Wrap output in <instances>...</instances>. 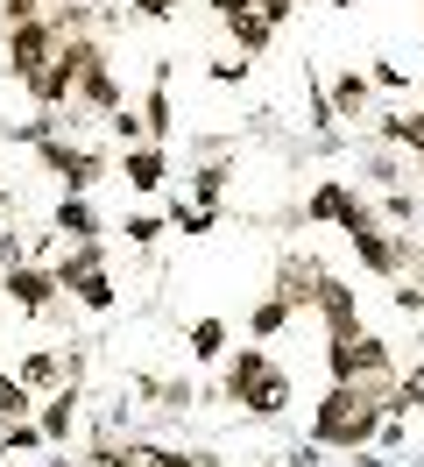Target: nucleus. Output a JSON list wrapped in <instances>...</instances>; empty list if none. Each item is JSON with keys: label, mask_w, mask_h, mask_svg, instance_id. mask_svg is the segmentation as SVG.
<instances>
[{"label": "nucleus", "mask_w": 424, "mask_h": 467, "mask_svg": "<svg viewBox=\"0 0 424 467\" xmlns=\"http://www.w3.org/2000/svg\"><path fill=\"white\" fill-rule=\"evenodd\" d=\"M50 269H57V284H64V297L78 312H92V319H107L113 305H120V291H113V276H107V241H71Z\"/></svg>", "instance_id": "obj_1"}, {"label": "nucleus", "mask_w": 424, "mask_h": 467, "mask_svg": "<svg viewBox=\"0 0 424 467\" xmlns=\"http://www.w3.org/2000/svg\"><path fill=\"white\" fill-rule=\"evenodd\" d=\"M64 50V29H57L50 15H36V22H22V29H7L0 36V71L15 78V86H36L43 71H50V57Z\"/></svg>", "instance_id": "obj_2"}, {"label": "nucleus", "mask_w": 424, "mask_h": 467, "mask_svg": "<svg viewBox=\"0 0 424 467\" xmlns=\"http://www.w3.org/2000/svg\"><path fill=\"white\" fill-rule=\"evenodd\" d=\"M36 163H43V171H50L57 184H64V192H85V199H92V184H99V177L113 171V163H107V149L71 142V135H50V142L36 149Z\"/></svg>", "instance_id": "obj_3"}, {"label": "nucleus", "mask_w": 424, "mask_h": 467, "mask_svg": "<svg viewBox=\"0 0 424 467\" xmlns=\"http://www.w3.org/2000/svg\"><path fill=\"white\" fill-rule=\"evenodd\" d=\"M0 291H7V305H15L22 319H50L57 305H64V284H57L50 263H15V269H0Z\"/></svg>", "instance_id": "obj_4"}, {"label": "nucleus", "mask_w": 424, "mask_h": 467, "mask_svg": "<svg viewBox=\"0 0 424 467\" xmlns=\"http://www.w3.org/2000/svg\"><path fill=\"white\" fill-rule=\"evenodd\" d=\"M311 312L326 319V340H354V333H367L354 284H346V276H333V269H318V305H311Z\"/></svg>", "instance_id": "obj_5"}, {"label": "nucleus", "mask_w": 424, "mask_h": 467, "mask_svg": "<svg viewBox=\"0 0 424 467\" xmlns=\"http://www.w3.org/2000/svg\"><path fill=\"white\" fill-rule=\"evenodd\" d=\"M128 107V92H120V78H113V57H107V43L92 50V64H85V78H78V107L71 114H99V120H113Z\"/></svg>", "instance_id": "obj_6"}, {"label": "nucleus", "mask_w": 424, "mask_h": 467, "mask_svg": "<svg viewBox=\"0 0 424 467\" xmlns=\"http://www.w3.org/2000/svg\"><path fill=\"white\" fill-rule=\"evenodd\" d=\"M212 15H220V29L241 43V57H262V50L276 43V29L262 22V0H212Z\"/></svg>", "instance_id": "obj_7"}, {"label": "nucleus", "mask_w": 424, "mask_h": 467, "mask_svg": "<svg viewBox=\"0 0 424 467\" xmlns=\"http://www.w3.org/2000/svg\"><path fill=\"white\" fill-rule=\"evenodd\" d=\"M113 171H120L128 192L156 199V192L170 184V156H163V142H135V149H120V156H113Z\"/></svg>", "instance_id": "obj_8"}, {"label": "nucleus", "mask_w": 424, "mask_h": 467, "mask_svg": "<svg viewBox=\"0 0 424 467\" xmlns=\"http://www.w3.org/2000/svg\"><path fill=\"white\" fill-rule=\"evenodd\" d=\"M78 404H85V376H71L64 389H50V397L36 404V425H43L50 446H71V432H78Z\"/></svg>", "instance_id": "obj_9"}, {"label": "nucleus", "mask_w": 424, "mask_h": 467, "mask_svg": "<svg viewBox=\"0 0 424 467\" xmlns=\"http://www.w3.org/2000/svg\"><path fill=\"white\" fill-rule=\"evenodd\" d=\"M354 199H361V192H354L346 177H318V184H311V199L297 205V227H339V220L354 213Z\"/></svg>", "instance_id": "obj_10"}, {"label": "nucleus", "mask_w": 424, "mask_h": 467, "mask_svg": "<svg viewBox=\"0 0 424 467\" xmlns=\"http://www.w3.org/2000/svg\"><path fill=\"white\" fill-rule=\"evenodd\" d=\"M50 234L71 248V241H99L107 227H99V205L85 199V192H64V199L50 205Z\"/></svg>", "instance_id": "obj_11"}, {"label": "nucleus", "mask_w": 424, "mask_h": 467, "mask_svg": "<svg viewBox=\"0 0 424 467\" xmlns=\"http://www.w3.org/2000/svg\"><path fill=\"white\" fill-rule=\"evenodd\" d=\"M326 99H333V120H367V107H375V78H367L361 64H346V71L326 78Z\"/></svg>", "instance_id": "obj_12"}, {"label": "nucleus", "mask_w": 424, "mask_h": 467, "mask_svg": "<svg viewBox=\"0 0 424 467\" xmlns=\"http://www.w3.org/2000/svg\"><path fill=\"white\" fill-rule=\"evenodd\" d=\"M269 368H276V361L262 354V340H254V348H233V354L220 361V397H226V404H241V397H248V389L269 376Z\"/></svg>", "instance_id": "obj_13"}, {"label": "nucleus", "mask_w": 424, "mask_h": 467, "mask_svg": "<svg viewBox=\"0 0 424 467\" xmlns=\"http://www.w3.org/2000/svg\"><path fill=\"white\" fill-rule=\"evenodd\" d=\"M276 297L290 312H311V305H318V263H311V255H283L276 263Z\"/></svg>", "instance_id": "obj_14"}, {"label": "nucleus", "mask_w": 424, "mask_h": 467, "mask_svg": "<svg viewBox=\"0 0 424 467\" xmlns=\"http://www.w3.org/2000/svg\"><path fill=\"white\" fill-rule=\"evenodd\" d=\"M15 376H22L36 397H50V389L71 382V361H64V348H28L22 361H15Z\"/></svg>", "instance_id": "obj_15"}, {"label": "nucleus", "mask_w": 424, "mask_h": 467, "mask_svg": "<svg viewBox=\"0 0 424 467\" xmlns=\"http://www.w3.org/2000/svg\"><path fill=\"white\" fill-rule=\"evenodd\" d=\"M226 192H233V163H226V156H212V163H198V171L184 177V205H212V213H220Z\"/></svg>", "instance_id": "obj_16"}, {"label": "nucleus", "mask_w": 424, "mask_h": 467, "mask_svg": "<svg viewBox=\"0 0 424 467\" xmlns=\"http://www.w3.org/2000/svg\"><path fill=\"white\" fill-rule=\"evenodd\" d=\"M290 397H297V389H290V376H283V368H269V376H262L248 397H241V410L269 425V418H283V410H290Z\"/></svg>", "instance_id": "obj_17"}, {"label": "nucleus", "mask_w": 424, "mask_h": 467, "mask_svg": "<svg viewBox=\"0 0 424 467\" xmlns=\"http://www.w3.org/2000/svg\"><path fill=\"white\" fill-rule=\"evenodd\" d=\"M375 142L382 149H410L424 163V107H410V114H382L375 120Z\"/></svg>", "instance_id": "obj_18"}, {"label": "nucleus", "mask_w": 424, "mask_h": 467, "mask_svg": "<svg viewBox=\"0 0 424 467\" xmlns=\"http://www.w3.org/2000/svg\"><path fill=\"white\" fill-rule=\"evenodd\" d=\"M135 397H149L163 418H184V410L198 404V389H191L184 376H177V382H163V376H135Z\"/></svg>", "instance_id": "obj_19"}, {"label": "nucleus", "mask_w": 424, "mask_h": 467, "mask_svg": "<svg viewBox=\"0 0 424 467\" xmlns=\"http://www.w3.org/2000/svg\"><path fill=\"white\" fill-rule=\"evenodd\" d=\"M184 348H191V361H226V354H233V326L226 319H191L184 326Z\"/></svg>", "instance_id": "obj_20"}, {"label": "nucleus", "mask_w": 424, "mask_h": 467, "mask_svg": "<svg viewBox=\"0 0 424 467\" xmlns=\"http://www.w3.org/2000/svg\"><path fill=\"white\" fill-rule=\"evenodd\" d=\"M78 467H149V461H141V439H128V446H120L113 432H92V446L78 453Z\"/></svg>", "instance_id": "obj_21"}, {"label": "nucleus", "mask_w": 424, "mask_h": 467, "mask_svg": "<svg viewBox=\"0 0 424 467\" xmlns=\"http://www.w3.org/2000/svg\"><path fill=\"white\" fill-rule=\"evenodd\" d=\"M367 376H396V354L382 333H354V382H367Z\"/></svg>", "instance_id": "obj_22"}, {"label": "nucleus", "mask_w": 424, "mask_h": 467, "mask_svg": "<svg viewBox=\"0 0 424 467\" xmlns=\"http://www.w3.org/2000/svg\"><path fill=\"white\" fill-rule=\"evenodd\" d=\"M15 453H50L36 418H0V461H15Z\"/></svg>", "instance_id": "obj_23"}, {"label": "nucleus", "mask_w": 424, "mask_h": 467, "mask_svg": "<svg viewBox=\"0 0 424 467\" xmlns=\"http://www.w3.org/2000/svg\"><path fill=\"white\" fill-rule=\"evenodd\" d=\"M290 319H297V312H290V305H283V297L269 291V297H262V305L248 312V340H262V348H269V340H276V333H283Z\"/></svg>", "instance_id": "obj_24"}, {"label": "nucleus", "mask_w": 424, "mask_h": 467, "mask_svg": "<svg viewBox=\"0 0 424 467\" xmlns=\"http://www.w3.org/2000/svg\"><path fill=\"white\" fill-rule=\"evenodd\" d=\"M375 213H382V227H396V234H410V227L424 220L418 192H403V184H396V192H382V205H375Z\"/></svg>", "instance_id": "obj_25"}, {"label": "nucleus", "mask_w": 424, "mask_h": 467, "mask_svg": "<svg viewBox=\"0 0 424 467\" xmlns=\"http://www.w3.org/2000/svg\"><path fill=\"white\" fill-rule=\"evenodd\" d=\"M220 227V213H212V205H170V234H184V241H205V234Z\"/></svg>", "instance_id": "obj_26"}, {"label": "nucleus", "mask_w": 424, "mask_h": 467, "mask_svg": "<svg viewBox=\"0 0 424 467\" xmlns=\"http://www.w3.org/2000/svg\"><path fill=\"white\" fill-rule=\"evenodd\" d=\"M361 177L375 184V192H396V184H403V163H396V149H382V142H375V149L361 156Z\"/></svg>", "instance_id": "obj_27"}, {"label": "nucleus", "mask_w": 424, "mask_h": 467, "mask_svg": "<svg viewBox=\"0 0 424 467\" xmlns=\"http://www.w3.org/2000/svg\"><path fill=\"white\" fill-rule=\"evenodd\" d=\"M120 234H128V248H156V241L170 234V220H163V213H128V227H120Z\"/></svg>", "instance_id": "obj_28"}, {"label": "nucleus", "mask_w": 424, "mask_h": 467, "mask_svg": "<svg viewBox=\"0 0 424 467\" xmlns=\"http://www.w3.org/2000/svg\"><path fill=\"white\" fill-rule=\"evenodd\" d=\"M184 7H191V0H128L120 15H128V22H177Z\"/></svg>", "instance_id": "obj_29"}, {"label": "nucleus", "mask_w": 424, "mask_h": 467, "mask_svg": "<svg viewBox=\"0 0 424 467\" xmlns=\"http://www.w3.org/2000/svg\"><path fill=\"white\" fill-rule=\"evenodd\" d=\"M410 410L424 418V361L410 368V376H396V418H410Z\"/></svg>", "instance_id": "obj_30"}, {"label": "nucleus", "mask_w": 424, "mask_h": 467, "mask_svg": "<svg viewBox=\"0 0 424 467\" xmlns=\"http://www.w3.org/2000/svg\"><path fill=\"white\" fill-rule=\"evenodd\" d=\"M36 15H50V0H0V36L22 29V22H36Z\"/></svg>", "instance_id": "obj_31"}, {"label": "nucleus", "mask_w": 424, "mask_h": 467, "mask_svg": "<svg viewBox=\"0 0 424 467\" xmlns=\"http://www.w3.org/2000/svg\"><path fill=\"white\" fill-rule=\"evenodd\" d=\"M367 78H375V92H403V86H410V71H403L396 57H375V64H367Z\"/></svg>", "instance_id": "obj_32"}, {"label": "nucleus", "mask_w": 424, "mask_h": 467, "mask_svg": "<svg viewBox=\"0 0 424 467\" xmlns=\"http://www.w3.org/2000/svg\"><path fill=\"white\" fill-rule=\"evenodd\" d=\"M389 305H396V312H403V319H424V284H410V276H396Z\"/></svg>", "instance_id": "obj_33"}, {"label": "nucleus", "mask_w": 424, "mask_h": 467, "mask_svg": "<svg viewBox=\"0 0 424 467\" xmlns=\"http://www.w3.org/2000/svg\"><path fill=\"white\" fill-rule=\"evenodd\" d=\"M326 376L354 382V340H326Z\"/></svg>", "instance_id": "obj_34"}, {"label": "nucleus", "mask_w": 424, "mask_h": 467, "mask_svg": "<svg viewBox=\"0 0 424 467\" xmlns=\"http://www.w3.org/2000/svg\"><path fill=\"white\" fill-rule=\"evenodd\" d=\"M141 461L149 467H198V453H184V446H141Z\"/></svg>", "instance_id": "obj_35"}, {"label": "nucleus", "mask_w": 424, "mask_h": 467, "mask_svg": "<svg viewBox=\"0 0 424 467\" xmlns=\"http://www.w3.org/2000/svg\"><path fill=\"white\" fill-rule=\"evenodd\" d=\"M205 71H212V86H241V78H248V64H241V57H212Z\"/></svg>", "instance_id": "obj_36"}, {"label": "nucleus", "mask_w": 424, "mask_h": 467, "mask_svg": "<svg viewBox=\"0 0 424 467\" xmlns=\"http://www.w3.org/2000/svg\"><path fill=\"white\" fill-rule=\"evenodd\" d=\"M290 15H297V0H262V22H269V29H283Z\"/></svg>", "instance_id": "obj_37"}, {"label": "nucleus", "mask_w": 424, "mask_h": 467, "mask_svg": "<svg viewBox=\"0 0 424 467\" xmlns=\"http://www.w3.org/2000/svg\"><path fill=\"white\" fill-rule=\"evenodd\" d=\"M36 467H78V461H71V446H50V453H36Z\"/></svg>", "instance_id": "obj_38"}, {"label": "nucleus", "mask_w": 424, "mask_h": 467, "mask_svg": "<svg viewBox=\"0 0 424 467\" xmlns=\"http://www.w3.org/2000/svg\"><path fill=\"white\" fill-rule=\"evenodd\" d=\"M318 453H326V446H311V439H305V446L290 453V467H318Z\"/></svg>", "instance_id": "obj_39"}, {"label": "nucleus", "mask_w": 424, "mask_h": 467, "mask_svg": "<svg viewBox=\"0 0 424 467\" xmlns=\"http://www.w3.org/2000/svg\"><path fill=\"white\" fill-rule=\"evenodd\" d=\"M0 205H15V184H7V177H0Z\"/></svg>", "instance_id": "obj_40"}, {"label": "nucleus", "mask_w": 424, "mask_h": 467, "mask_svg": "<svg viewBox=\"0 0 424 467\" xmlns=\"http://www.w3.org/2000/svg\"><path fill=\"white\" fill-rule=\"evenodd\" d=\"M198 467H226V461H220V453H198Z\"/></svg>", "instance_id": "obj_41"}, {"label": "nucleus", "mask_w": 424, "mask_h": 467, "mask_svg": "<svg viewBox=\"0 0 424 467\" xmlns=\"http://www.w3.org/2000/svg\"><path fill=\"white\" fill-rule=\"evenodd\" d=\"M333 7H354V0H333Z\"/></svg>", "instance_id": "obj_42"}, {"label": "nucleus", "mask_w": 424, "mask_h": 467, "mask_svg": "<svg viewBox=\"0 0 424 467\" xmlns=\"http://www.w3.org/2000/svg\"><path fill=\"white\" fill-rule=\"evenodd\" d=\"M50 7H64V0H50Z\"/></svg>", "instance_id": "obj_43"}]
</instances>
